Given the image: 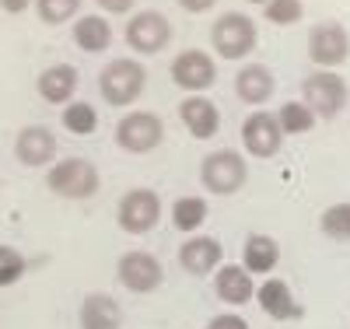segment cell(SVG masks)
Listing matches in <instances>:
<instances>
[{"label":"cell","instance_id":"cell-1","mask_svg":"<svg viewBox=\"0 0 350 329\" xmlns=\"http://www.w3.org/2000/svg\"><path fill=\"white\" fill-rule=\"evenodd\" d=\"M144 88H148V67H144L140 60H133V56L112 60V64H105L102 74H98V92L116 109L133 105L144 95Z\"/></svg>","mask_w":350,"mask_h":329},{"label":"cell","instance_id":"cell-2","mask_svg":"<svg viewBox=\"0 0 350 329\" xmlns=\"http://www.w3.org/2000/svg\"><path fill=\"white\" fill-rule=\"evenodd\" d=\"M249 179V165L239 151H231V147H221V151L207 155L200 165V183L203 189H211L217 196H231L245 186Z\"/></svg>","mask_w":350,"mask_h":329},{"label":"cell","instance_id":"cell-3","mask_svg":"<svg viewBox=\"0 0 350 329\" xmlns=\"http://www.w3.org/2000/svg\"><path fill=\"white\" fill-rule=\"evenodd\" d=\"M46 186L64 200H88L98 193V168L88 158H64L49 168Z\"/></svg>","mask_w":350,"mask_h":329},{"label":"cell","instance_id":"cell-4","mask_svg":"<svg viewBox=\"0 0 350 329\" xmlns=\"http://www.w3.org/2000/svg\"><path fill=\"white\" fill-rule=\"evenodd\" d=\"M211 46L224 60H242L256 49V21L242 11H228L211 28Z\"/></svg>","mask_w":350,"mask_h":329},{"label":"cell","instance_id":"cell-5","mask_svg":"<svg viewBox=\"0 0 350 329\" xmlns=\"http://www.w3.org/2000/svg\"><path fill=\"white\" fill-rule=\"evenodd\" d=\"M165 137V123L158 112H148V109H133L126 112L120 123H116V144L130 155H148L161 144Z\"/></svg>","mask_w":350,"mask_h":329},{"label":"cell","instance_id":"cell-6","mask_svg":"<svg viewBox=\"0 0 350 329\" xmlns=\"http://www.w3.org/2000/svg\"><path fill=\"white\" fill-rule=\"evenodd\" d=\"M301 95H305V105L315 112V116H323V119H333L347 98H350V88L340 74L333 70H315L301 81Z\"/></svg>","mask_w":350,"mask_h":329},{"label":"cell","instance_id":"cell-7","mask_svg":"<svg viewBox=\"0 0 350 329\" xmlns=\"http://www.w3.org/2000/svg\"><path fill=\"white\" fill-rule=\"evenodd\" d=\"M116 221L126 235H148L161 221V196L154 189H126L116 207Z\"/></svg>","mask_w":350,"mask_h":329},{"label":"cell","instance_id":"cell-8","mask_svg":"<svg viewBox=\"0 0 350 329\" xmlns=\"http://www.w3.org/2000/svg\"><path fill=\"white\" fill-rule=\"evenodd\" d=\"M126 46L140 56H154L161 49H168L172 42V21L161 11H137L126 21Z\"/></svg>","mask_w":350,"mask_h":329},{"label":"cell","instance_id":"cell-9","mask_svg":"<svg viewBox=\"0 0 350 329\" xmlns=\"http://www.w3.org/2000/svg\"><path fill=\"white\" fill-rule=\"evenodd\" d=\"M308 56L315 67L333 70L340 64H347L350 56V32L340 21H319L308 32Z\"/></svg>","mask_w":350,"mask_h":329},{"label":"cell","instance_id":"cell-10","mask_svg":"<svg viewBox=\"0 0 350 329\" xmlns=\"http://www.w3.org/2000/svg\"><path fill=\"white\" fill-rule=\"evenodd\" d=\"M242 144L252 158H273L284 144V130H280L277 112H267V109L249 112L245 123H242Z\"/></svg>","mask_w":350,"mask_h":329},{"label":"cell","instance_id":"cell-11","mask_svg":"<svg viewBox=\"0 0 350 329\" xmlns=\"http://www.w3.org/2000/svg\"><path fill=\"white\" fill-rule=\"evenodd\" d=\"M116 274H120V284L133 294H151L161 280H165V270H161V263L151 256V252H123L120 263H116Z\"/></svg>","mask_w":350,"mask_h":329},{"label":"cell","instance_id":"cell-12","mask_svg":"<svg viewBox=\"0 0 350 329\" xmlns=\"http://www.w3.org/2000/svg\"><path fill=\"white\" fill-rule=\"evenodd\" d=\"M172 81L179 88H186V92L200 95V92H207V88L217 81V67H214V60L203 49H183L179 56L172 60Z\"/></svg>","mask_w":350,"mask_h":329},{"label":"cell","instance_id":"cell-13","mask_svg":"<svg viewBox=\"0 0 350 329\" xmlns=\"http://www.w3.org/2000/svg\"><path fill=\"white\" fill-rule=\"evenodd\" d=\"M221 256H224V249H221L217 238H211V235H189L186 242L179 246V266L186 274H193V277L214 274L221 266Z\"/></svg>","mask_w":350,"mask_h":329},{"label":"cell","instance_id":"cell-14","mask_svg":"<svg viewBox=\"0 0 350 329\" xmlns=\"http://www.w3.org/2000/svg\"><path fill=\"white\" fill-rule=\"evenodd\" d=\"M14 155L21 165L28 168H42L56 158V137L49 127L42 123H32V127H25L18 137H14Z\"/></svg>","mask_w":350,"mask_h":329},{"label":"cell","instance_id":"cell-15","mask_svg":"<svg viewBox=\"0 0 350 329\" xmlns=\"http://www.w3.org/2000/svg\"><path fill=\"white\" fill-rule=\"evenodd\" d=\"M179 119L186 123V130L196 137V140H211L217 130H221V112L211 98L203 95H189L179 102Z\"/></svg>","mask_w":350,"mask_h":329},{"label":"cell","instance_id":"cell-16","mask_svg":"<svg viewBox=\"0 0 350 329\" xmlns=\"http://www.w3.org/2000/svg\"><path fill=\"white\" fill-rule=\"evenodd\" d=\"M277 92V77L270 67L262 64H245L239 74H235V95L249 105H262L270 102V95Z\"/></svg>","mask_w":350,"mask_h":329},{"label":"cell","instance_id":"cell-17","mask_svg":"<svg viewBox=\"0 0 350 329\" xmlns=\"http://www.w3.org/2000/svg\"><path fill=\"white\" fill-rule=\"evenodd\" d=\"M123 326V308L112 294L95 291L81 302V329H120Z\"/></svg>","mask_w":350,"mask_h":329},{"label":"cell","instance_id":"cell-18","mask_svg":"<svg viewBox=\"0 0 350 329\" xmlns=\"http://www.w3.org/2000/svg\"><path fill=\"white\" fill-rule=\"evenodd\" d=\"M259 308L267 312L270 319H277V322L301 319V305L295 302V294H291L287 280H280V277H270V280L259 284Z\"/></svg>","mask_w":350,"mask_h":329},{"label":"cell","instance_id":"cell-19","mask_svg":"<svg viewBox=\"0 0 350 329\" xmlns=\"http://www.w3.org/2000/svg\"><path fill=\"white\" fill-rule=\"evenodd\" d=\"M214 291H217L221 302H228V305H245V302H252L256 284H252V274L245 270V266L228 263V266H217Z\"/></svg>","mask_w":350,"mask_h":329},{"label":"cell","instance_id":"cell-20","mask_svg":"<svg viewBox=\"0 0 350 329\" xmlns=\"http://www.w3.org/2000/svg\"><path fill=\"white\" fill-rule=\"evenodd\" d=\"M277 263H280V246H277V238L252 231V235L245 238V246H242V266H245L249 274H270Z\"/></svg>","mask_w":350,"mask_h":329},{"label":"cell","instance_id":"cell-21","mask_svg":"<svg viewBox=\"0 0 350 329\" xmlns=\"http://www.w3.org/2000/svg\"><path fill=\"white\" fill-rule=\"evenodd\" d=\"M77 92V67L70 64H53L39 74V95L53 105L70 102V95Z\"/></svg>","mask_w":350,"mask_h":329},{"label":"cell","instance_id":"cell-22","mask_svg":"<svg viewBox=\"0 0 350 329\" xmlns=\"http://www.w3.org/2000/svg\"><path fill=\"white\" fill-rule=\"evenodd\" d=\"M74 42L84 53H105L112 46V25L102 14H84L74 21Z\"/></svg>","mask_w":350,"mask_h":329},{"label":"cell","instance_id":"cell-23","mask_svg":"<svg viewBox=\"0 0 350 329\" xmlns=\"http://www.w3.org/2000/svg\"><path fill=\"white\" fill-rule=\"evenodd\" d=\"M203 221H207V200L203 196H179L172 203V224L179 231H196Z\"/></svg>","mask_w":350,"mask_h":329},{"label":"cell","instance_id":"cell-24","mask_svg":"<svg viewBox=\"0 0 350 329\" xmlns=\"http://www.w3.org/2000/svg\"><path fill=\"white\" fill-rule=\"evenodd\" d=\"M319 228H323L326 238L333 242H350V203H333L319 218Z\"/></svg>","mask_w":350,"mask_h":329},{"label":"cell","instance_id":"cell-25","mask_svg":"<svg viewBox=\"0 0 350 329\" xmlns=\"http://www.w3.org/2000/svg\"><path fill=\"white\" fill-rule=\"evenodd\" d=\"M64 127H67L70 133H77V137L95 133V127H98L95 105H92V102H70V105L64 109Z\"/></svg>","mask_w":350,"mask_h":329},{"label":"cell","instance_id":"cell-26","mask_svg":"<svg viewBox=\"0 0 350 329\" xmlns=\"http://www.w3.org/2000/svg\"><path fill=\"white\" fill-rule=\"evenodd\" d=\"M277 119H280V130L284 133H308L315 127V112L305 102H284L280 112H277Z\"/></svg>","mask_w":350,"mask_h":329},{"label":"cell","instance_id":"cell-27","mask_svg":"<svg viewBox=\"0 0 350 329\" xmlns=\"http://www.w3.org/2000/svg\"><path fill=\"white\" fill-rule=\"evenodd\" d=\"M25 270H28L25 256H21L14 246H0V287L18 284V280L25 277Z\"/></svg>","mask_w":350,"mask_h":329},{"label":"cell","instance_id":"cell-28","mask_svg":"<svg viewBox=\"0 0 350 329\" xmlns=\"http://www.w3.org/2000/svg\"><path fill=\"white\" fill-rule=\"evenodd\" d=\"M81 0H36V11L46 25H64L77 14Z\"/></svg>","mask_w":350,"mask_h":329},{"label":"cell","instance_id":"cell-29","mask_svg":"<svg viewBox=\"0 0 350 329\" xmlns=\"http://www.w3.org/2000/svg\"><path fill=\"white\" fill-rule=\"evenodd\" d=\"M262 14L273 25H298L301 14H305V4L301 0H270V4L262 8Z\"/></svg>","mask_w":350,"mask_h":329},{"label":"cell","instance_id":"cell-30","mask_svg":"<svg viewBox=\"0 0 350 329\" xmlns=\"http://www.w3.org/2000/svg\"><path fill=\"white\" fill-rule=\"evenodd\" d=\"M207 329H249V322H245L242 315H231V312H224V315H214Z\"/></svg>","mask_w":350,"mask_h":329},{"label":"cell","instance_id":"cell-31","mask_svg":"<svg viewBox=\"0 0 350 329\" xmlns=\"http://www.w3.org/2000/svg\"><path fill=\"white\" fill-rule=\"evenodd\" d=\"M133 4H137V0H98V8L109 11V14H123V11H130Z\"/></svg>","mask_w":350,"mask_h":329},{"label":"cell","instance_id":"cell-32","mask_svg":"<svg viewBox=\"0 0 350 329\" xmlns=\"http://www.w3.org/2000/svg\"><path fill=\"white\" fill-rule=\"evenodd\" d=\"M217 4V0H179V8L189 11V14H203V11H211Z\"/></svg>","mask_w":350,"mask_h":329},{"label":"cell","instance_id":"cell-33","mask_svg":"<svg viewBox=\"0 0 350 329\" xmlns=\"http://www.w3.org/2000/svg\"><path fill=\"white\" fill-rule=\"evenodd\" d=\"M0 8H4L8 14H21V11L32 8V0H0Z\"/></svg>","mask_w":350,"mask_h":329},{"label":"cell","instance_id":"cell-34","mask_svg":"<svg viewBox=\"0 0 350 329\" xmlns=\"http://www.w3.org/2000/svg\"><path fill=\"white\" fill-rule=\"evenodd\" d=\"M249 4H262V8H267V4H270V0H249Z\"/></svg>","mask_w":350,"mask_h":329}]
</instances>
